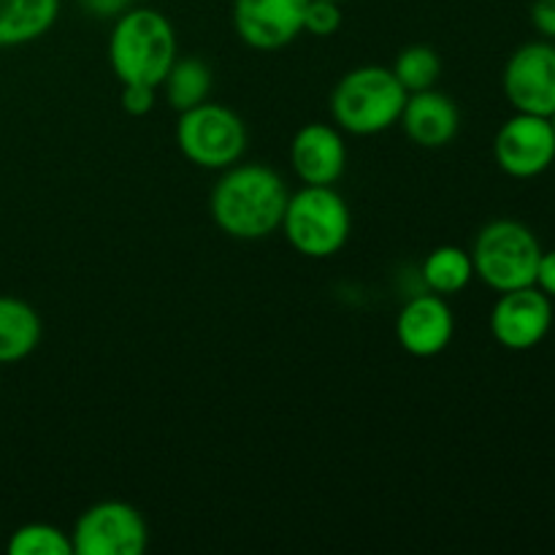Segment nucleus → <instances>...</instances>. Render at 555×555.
Segmentation results:
<instances>
[{"instance_id": "obj_1", "label": "nucleus", "mask_w": 555, "mask_h": 555, "mask_svg": "<svg viewBox=\"0 0 555 555\" xmlns=\"http://www.w3.org/2000/svg\"><path fill=\"white\" fill-rule=\"evenodd\" d=\"M291 193L285 179L263 163L231 166L211 190L209 209L225 236L258 242L280 231Z\"/></svg>"}, {"instance_id": "obj_2", "label": "nucleus", "mask_w": 555, "mask_h": 555, "mask_svg": "<svg viewBox=\"0 0 555 555\" xmlns=\"http://www.w3.org/2000/svg\"><path fill=\"white\" fill-rule=\"evenodd\" d=\"M108 63L122 85L160 87L177 63V33L157 9H128L108 38Z\"/></svg>"}, {"instance_id": "obj_3", "label": "nucleus", "mask_w": 555, "mask_h": 555, "mask_svg": "<svg viewBox=\"0 0 555 555\" xmlns=\"http://www.w3.org/2000/svg\"><path fill=\"white\" fill-rule=\"evenodd\" d=\"M406 90L393 70L383 65H361L336 81L331 92V119L352 135H377L399 125Z\"/></svg>"}, {"instance_id": "obj_4", "label": "nucleus", "mask_w": 555, "mask_h": 555, "mask_svg": "<svg viewBox=\"0 0 555 555\" xmlns=\"http://www.w3.org/2000/svg\"><path fill=\"white\" fill-rule=\"evenodd\" d=\"M280 228L298 255L325 260L345 249L352 233V215L334 188L304 184L287 198Z\"/></svg>"}, {"instance_id": "obj_5", "label": "nucleus", "mask_w": 555, "mask_h": 555, "mask_svg": "<svg viewBox=\"0 0 555 555\" xmlns=\"http://www.w3.org/2000/svg\"><path fill=\"white\" fill-rule=\"evenodd\" d=\"M472 266L491 291L507 293L534 285L542 244L529 225L518 220H493L477 233Z\"/></svg>"}, {"instance_id": "obj_6", "label": "nucleus", "mask_w": 555, "mask_h": 555, "mask_svg": "<svg viewBox=\"0 0 555 555\" xmlns=\"http://www.w3.org/2000/svg\"><path fill=\"white\" fill-rule=\"evenodd\" d=\"M177 146L193 166L225 171L247 150V125L233 108L206 101L179 114Z\"/></svg>"}, {"instance_id": "obj_7", "label": "nucleus", "mask_w": 555, "mask_h": 555, "mask_svg": "<svg viewBox=\"0 0 555 555\" xmlns=\"http://www.w3.org/2000/svg\"><path fill=\"white\" fill-rule=\"evenodd\" d=\"M70 542L74 555H141L150 545V529L133 504L112 499L79 515Z\"/></svg>"}, {"instance_id": "obj_8", "label": "nucleus", "mask_w": 555, "mask_h": 555, "mask_svg": "<svg viewBox=\"0 0 555 555\" xmlns=\"http://www.w3.org/2000/svg\"><path fill=\"white\" fill-rule=\"evenodd\" d=\"M502 90L515 112L551 117L555 112V43L545 38L515 49L504 65Z\"/></svg>"}, {"instance_id": "obj_9", "label": "nucleus", "mask_w": 555, "mask_h": 555, "mask_svg": "<svg viewBox=\"0 0 555 555\" xmlns=\"http://www.w3.org/2000/svg\"><path fill=\"white\" fill-rule=\"evenodd\" d=\"M493 157L507 177H542L555 163V133L551 119L515 112V117H509L493 139Z\"/></svg>"}, {"instance_id": "obj_10", "label": "nucleus", "mask_w": 555, "mask_h": 555, "mask_svg": "<svg viewBox=\"0 0 555 555\" xmlns=\"http://www.w3.org/2000/svg\"><path fill=\"white\" fill-rule=\"evenodd\" d=\"M553 328V298L537 285L499 293L491 309V334L504 350L526 352L540 347Z\"/></svg>"}, {"instance_id": "obj_11", "label": "nucleus", "mask_w": 555, "mask_h": 555, "mask_svg": "<svg viewBox=\"0 0 555 555\" xmlns=\"http://www.w3.org/2000/svg\"><path fill=\"white\" fill-rule=\"evenodd\" d=\"M307 0H236L233 27L247 47L274 52L304 33Z\"/></svg>"}, {"instance_id": "obj_12", "label": "nucleus", "mask_w": 555, "mask_h": 555, "mask_svg": "<svg viewBox=\"0 0 555 555\" xmlns=\"http://www.w3.org/2000/svg\"><path fill=\"white\" fill-rule=\"evenodd\" d=\"M453 334L455 314L444 296L437 293L410 298L396 318V339L401 350L415 358H434L444 352L453 341Z\"/></svg>"}, {"instance_id": "obj_13", "label": "nucleus", "mask_w": 555, "mask_h": 555, "mask_svg": "<svg viewBox=\"0 0 555 555\" xmlns=\"http://www.w3.org/2000/svg\"><path fill=\"white\" fill-rule=\"evenodd\" d=\"M291 166L304 184L334 188L347 168V146L339 128L309 122L293 135Z\"/></svg>"}, {"instance_id": "obj_14", "label": "nucleus", "mask_w": 555, "mask_h": 555, "mask_svg": "<svg viewBox=\"0 0 555 555\" xmlns=\"http://www.w3.org/2000/svg\"><path fill=\"white\" fill-rule=\"evenodd\" d=\"M399 125L412 144L423 146V150H442V146L453 144V139L459 135L461 112L453 98L431 87V90L406 95Z\"/></svg>"}, {"instance_id": "obj_15", "label": "nucleus", "mask_w": 555, "mask_h": 555, "mask_svg": "<svg viewBox=\"0 0 555 555\" xmlns=\"http://www.w3.org/2000/svg\"><path fill=\"white\" fill-rule=\"evenodd\" d=\"M41 334V318L30 304L16 296H0V366L25 361Z\"/></svg>"}, {"instance_id": "obj_16", "label": "nucleus", "mask_w": 555, "mask_h": 555, "mask_svg": "<svg viewBox=\"0 0 555 555\" xmlns=\"http://www.w3.org/2000/svg\"><path fill=\"white\" fill-rule=\"evenodd\" d=\"M57 14L60 0H0V47H22L47 36Z\"/></svg>"}, {"instance_id": "obj_17", "label": "nucleus", "mask_w": 555, "mask_h": 555, "mask_svg": "<svg viewBox=\"0 0 555 555\" xmlns=\"http://www.w3.org/2000/svg\"><path fill=\"white\" fill-rule=\"evenodd\" d=\"M421 276L426 282L428 293L455 296V293L466 291V285L475 276L472 255L464 247H455V244H442V247L431 249L428 258L423 260Z\"/></svg>"}, {"instance_id": "obj_18", "label": "nucleus", "mask_w": 555, "mask_h": 555, "mask_svg": "<svg viewBox=\"0 0 555 555\" xmlns=\"http://www.w3.org/2000/svg\"><path fill=\"white\" fill-rule=\"evenodd\" d=\"M211 85L215 81H211L209 65L198 57H184L171 65L160 87H166L168 103L182 114L188 108H195L209 101Z\"/></svg>"}, {"instance_id": "obj_19", "label": "nucleus", "mask_w": 555, "mask_h": 555, "mask_svg": "<svg viewBox=\"0 0 555 555\" xmlns=\"http://www.w3.org/2000/svg\"><path fill=\"white\" fill-rule=\"evenodd\" d=\"M390 70H393L399 85L406 90V95H412V92L431 90L437 85L439 76H442V60H439V54L431 47L415 43V47L401 49Z\"/></svg>"}, {"instance_id": "obj_20", "label": "nucleus", "mask_w": 555, "mask_h": 555, "mask_svg": "<svg viewBox=\"0 0 555 555\" xmlns=\"http://www.w3.org/2000/svg\"><path fill=\"white\" fill-rule=\"evenodd\" d=\"M11 555H74L70 534L52 524H25L9 537Z\"/></svg>"}, {"instance_id": "obj_21", "label": "nucleus", "mask_w": 555, "mask_h": 555, "mask_svg": "<svg viewBox=\"0 0 555 555\" xmlns=\"http://www.w3.org/2000/svg\"><path fill=\"white\" fill-rule=\"evenodd\" d=\"M341 9L339 3H331V0H307V9H304V33H312V36L328 38L336 36L341 27Z\"/></svg>"}, {"instance_id": "obj_22", "label": "nucleus", "mask_w": 555, "mask_h": 555, "mask_svg": "<svg viewBox=\"0 0 555 555\" xmlns=\"http://www.w3.org/2000/svg\"><path fill=\"white\" fill-rule=\"evenodd\" d=\"M155 90L157 87L150 85H122V108L130 114V117H144L155 108Z\"/></svg>"}, {"instance_id": "obj_23", "label": "nucleus", "mask_w": 555, "mask_h": 555, "mask_svg": "<svg viewBox=\"0 0 555 555\" xmlns=\"http://www.w3.org/2000/svg\"><path fill=\"white\" fill-rule=\"evenodd\" d=\"M531 25L542 38L555 41V0H534L531 3Z\"/></svg>"}, {"instance_id": "obj_24", "label": "nucleus", "mask_w": 555, "mask_h": 555, "mask_svg": "<svg viewBox=\"0 0 555 555\" xmlns=\"http://www.w3.org/2000/svg\"><path fill=\"white\" fill-rule=\"evenodd\" d=\"M79 3L98 20H117L122 11L130 9V0H79Z\"/></svg>"}, {"instance_id": "obj_25", "label": "nucleus", "mask_w": 555, "mask_h": 555, "mask_svg": "<svg viewBox=\"0 0 555 555\" xmlns=\"http://www.w3.org/2000/svg\"><path fill=\"white\" fill-rule=\"evenodd\" d=\"M534 285L540 287L547 298H555V249H551V253H545V249H542L540 266H537Z\"/></svg>"}, {"instance_id": "obj_26", "label": "nucleus", "mask_w": 555, "mask_h": 555, "mask_svg": "<svg viewBox=\"0 0 555 555\" xmlns=\"http://www.w3.org/2000/svg\"><path fill=\"white\" fill-rule=\"evenodd\" d=\"M547 119H551V128H553V133H555V112H553L551 117H547Z\"/></svg>"}, {"instance_id": "obj_27", "label": "nucleus", "mask_w": 555, "mask_h": 555, "mask_svg": "<svg viewBox=\"0 0 555 555\" xmlns=\"http://www.w3.org/2000/svg\"><path fill=\"white\" fill-rule=\"evenodd\" d=\"M331 3H341V0H331Z\"/></svg>"}]
</instances>
